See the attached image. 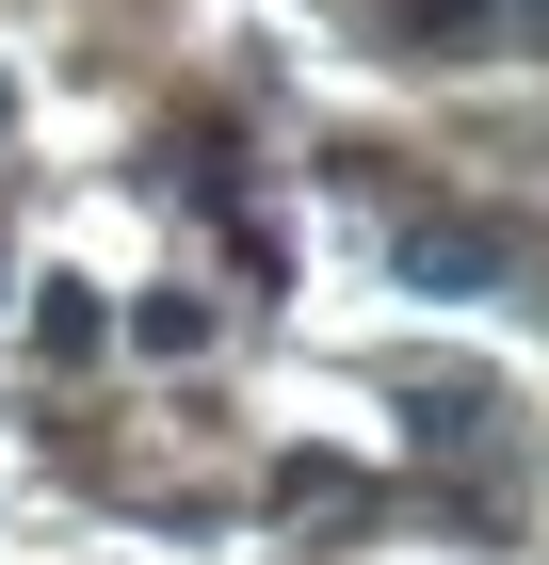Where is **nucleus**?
Returning a JSON list of instances; mask_svg holds the SVG:
<instances>
[{
    "label": "nucleus",
    "mask_w": 549,
    "mask_h": 565,
    "mask_svg": "<svg viewBox=\"0 0 549 565\" xmlns=\"http://www.w3.org/2000/svg\"><path fill=\"white\" fill-rule=\"evenodd\" d=\"M404 404H421V452H468V436H485V388H436V372H421Z\"/></svg>",
    "instance_id": "6"
},
{
    "label": "nucleus",
    "mask_w": 549,
    "mask_h": 565,
    "mask_svg": "<svg viewBox=\"0 0 549 565\" xmlns=\"http://www.w3.org/2000/svg\"><path fill=\"white\" fill-rule=\"evenodd\" d=\"M502 226H453V211H404L388 226V275H404V291H502Z\"/></svg>",
    "instance_id": "1"
},
{
    "label": "nucleus",
    "mask_w": 549,
    "mask_h": 565,
    "mask_svg": "<svg viewBox=\"0 0 549 565\" xmlns=\"http://www.w3.org/2000/svg\"><path fill=\"white\" fill-rule=\"evenodd\" d=\"M97 340H114V307H97L82 275H49V291H33V355H49V372H82Z\"/></svg>",
    "instance_id": "2"
},
{
    "label": "nucleus",
    "mask_w": 549,
    "mask_h": 565,
    "mask_svg": "<svg viewBox=\"0 0 549 565\" xmlns=\"http://www.w3.org/2000/svg\"><path fill=\"white\" fill-rule=\"evenodd\" d=\"M0 130H17V82H0Z\"/></svg>",
    "instance_id": "7"
},
{
    "label": "nucleus",
    "mask_w": 549,
    "mask_h": 565,
    "mask_svg": "<svg viewBox=\"0 0 549 565\" xmlns=\"http://www.w3.org/2000/svg\"><path fill=\"white\" fill-rule=\"evenodd\" d=\"M129 340H146V355H211V307H194V291H146V307H129Z\"/></svg>",
    "instance_id": "5"
},
{
    "label": "nucleus",
    "mask_w": 549,
    "mask_h": 565,
    "mask_svg": "<svg viewBox=\"0 0 549 565\" xmlns=\"http://www.w3.org/2000/svg\"><path fill=\"white\" fill-rule=\"evenodd\" d=\"M258 501H275V518H356V469H339V452H275Z\"/></svg>",
    "instance_id": "3"
},
{
    "label": "nucleus",
    "mask_w": 549,
    "mask_h": 565,
    "mask_svg": "<svg viewBox=\"0 0 549 565\" xmlns=\"http://www.w3.org/2000/svg\"><path fill=\"white\" fill-rule=\"evenodd\" d=\"M388 33H404V49H485L502 0H388Z\"/></svg>",
    "instance_id": "4"
}]
</instances>
